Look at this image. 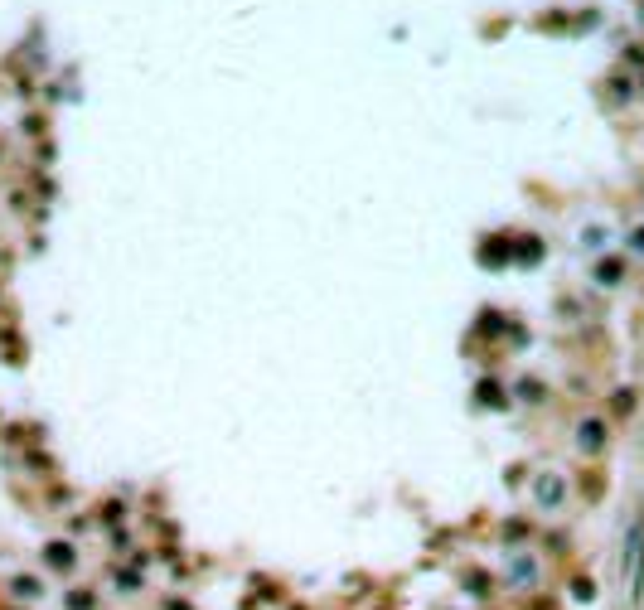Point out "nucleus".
Listing matches in <instances>:
<instances>
[{
  "label": "nucleus",
  "instance_id": "nucleus-1",
  "mask_svg": "<svg viewBox=\"0 0 644 610\" xmlns=\"http://www.w3.org/2000/svg\"><path fill=\"white\" fill-rule=\"evenodd\" d=\"M640 567H644V533L630 528V542H625V572L640 581Z\"/></svg>",
  "mask_w": 644,
  "mask_h": 610
},
{
  "label": "nucleus",
  "instance_id": "nucleus-2",
  "mask_svg": "<svg viewBox=\"0 0 644 610\" xmlns=\"http://www.w3.org/2000/svg\"><path fill=\"white\" fill-rule=\"evenodd\" d=\"M542 504H562V480H542Z\"/></svg>",
  "mask_w": 644,
  "mask_h": 610
}]
</instances>
